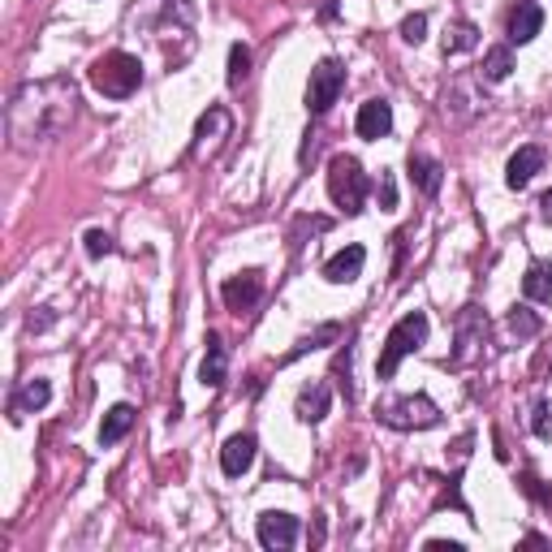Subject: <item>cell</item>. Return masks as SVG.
<instances>
[{"label":"cell","instance_id":"obj_27","mask_svg":"<svg viewBox=\"0 0 552 552\" xmlns=\"http://www.w3.org/2000/svg\"><path fill=\"white\" fill-rule=\"evenodd\" d=\"M246 78H251V48L233 44L229 48V87H242Z\"/></svg>","mask_w":552,"mask_h":552},{"label":"cell","instance_id":"obj_24","mask_svg":"<svg viewBox=\"0 0 552 552\" xmlns=\"http://www.w3.org/2000/svg\"><path fill=\"white\" fill-rule=\"evenodd\" d=\"M341 337V324H320V328H315V333H307V337H298V345H294V350H289L285 358H281V363H294V358H302V354H311V350H320V345L324 341H337Z\"/></svg>","mask_w":552,"mask_h":552},{"label":"cell","instance_id":"obj_19","mask_svg":"<svg viewBox=\"0 0 552 552\" xmlns=\"http://www.w3.org/2000/svg\"><path fill=\"white\" fill-rule=\"evenodd\" d=\"M48 397H52V384L48 380H26L18 393H13V402H9V419L13 423H22L31 410H44L48 406Z\"/></svg>","mask_w":552,"mask_h":552},{"label":"cell","instance_id":"obj_5","mask_svg":"<svg viewBox=\"0 0 552 552\" xmlns=\"http://www.w3.org/2000/svg\"><path fill=\"white\" fill-rule=\"evenodd\" d=\"M328 199H333L345 216H358L367 203V173L354 156H333L328 164Z\"/></svg>","mask_w":552,"mask_h":552},{"label":"cell","instance_id":"obj_22","mask_svg":"<svg viewBox=\"0 0 552 552\" xmlns=\"http://www.w3.org/2000/svg\"><path fill=\"white\" fill-rule=\"evenodd\" d=\"M130 427H134V406L130 402H117L113 410L104 414V423H100V445H117Z\"/></svg>","mask_w":552,"mask_h":552},{"label":"cell","instance_id":"obj_14","mask_svg":"<svg viewBox=\"0 0 552 552\" xmlns=\"http://www.w3.org/2000/svg\"><path fill=\"white\" fill-rule=\"evenodd\" d=\"M354 130H358V138H367V143L384 138V134L393 130V104H389V100H367L363 108H358Z\"/></svg>","mask_w":552,"mask_h":552},{"label":"cell","instance_id":"obj_25","mask_svg":"<svg viewBox=\"0 0 552 552\" xmlns=\"http://www.w3.org/2000/svg\"><path fill=\"white\" fill-rule=\"evenodd\" d=\"M479 74H483V82H505L509 74H514V52H509L505 44L492 48L488 57H483V69H479Z\"/></svg>","mask_w":552,"mask_h":552},{"label":"cell","instance_id":"obj_9","mask_svg":"<svg viewBox=\"0 0 552 552\" xmlns=\"http://www.w3.org/2000/svg\"><path fill=\"white\" fill-rule=\"evenodd\" d=\"M483 333H488V320H483V311L479 307H466L458 315V350L449 354V367L453 371H462L466 363H475V354H479V345H483Z\"/></svg>","mask_w":552,"mask_h":552},{"label":"cell","instance_id":"obj_6","mask_svg":"<svg viewBox=\"0 0 552 552\" xmlns=\"http://www.w3.org/2000/svg\"><path fill=\"white\" fill-rule=\"evenodd\" d=\"M376 419L393 432H427V427L440 423V406L432 397L414 393V397H389L384 406H376Z\"/></svg>","mask_w":552,"mask_h":552},{"label":"cell","instance_id":"obj_12","mask_svg":"<svg viewBox=\"0 0 552 552\" xmlns=\"http://www.w3.org/2000/svg\"><path fill=\"white\" fill-rule=\"evenodd\" d=\"M255 436L251 432H242V436H229L225 440V449H220V471H225L229 479H238V475H246L255 466Z\"/></svg>","mask_w":552,"mask_h":552},{"label":"cell","instance_id":"obj_23","mask_svg":"<svg viewBox=\"0 0 552 552\" xmlns=\"http://www.w3.org/2000/svg\"><path fill=\"white\" fill-rule=\"evenodd\" d=\"M479 48V26L475 22H453L445 31V57H458V52Z\"/></svg>","mask_w":552,"mask_h":552},{"label":"cell","instance_id":"obj_13","mask_svg":"<svg viewBox=\"0 0 552 552\" xmlns=\"http://www.w3.org/2000/svg\"><path fill=\"white\" fill-rule=\"evenodd\" d=\"M544 147H518L514 156H509L505 164V186L509 190H522V186H531V177L544 169Z\"/></svg>","mask_w":552,"mask_h":552},{"label":"cell","instance_id":"obj_3","mask_svg":"<svg viewBox=\"0 0 552 552\" xmlns=\"http://www.w3.org/2000/svg\"><path fill=\"white\" fill-rule=\"evenodd\" d=\"M91 87L104 95V100H126L143 87V61L134 52H104L100 61L91 65Z\"/></svg>","mask_w":552,"mask_h":552},{"label":"cell","instance_id":"obj_34","mask_svg":"<svg viewBox=\"0 0 552 552\" xmlns=\"http://www.w3.org/2000/svg\"><path fill=\"white\" fill-rule=\"evenodd\" d=\"M540 212H544V220H548V225H552V190H548V195L540 199Z\"/></svg>","mask_w":552,"mask_h":552},{"label":"cell","instance_id":"obj_4","mask_svg":"<svg viewBox=\"0 0 552 552\" xmlns=\"http://www.w3.org/2000/svg\"><path fill=\"white\" fill-rule=\"evenodd\" d=\"M423 341H427V315H423V311L402 315V320H397V324L389 328V337H384V350H380L376 376H380V380H393V376H397V367H402V358H410Z\"/></svg>","mask_w":552,"mask_h":552},{"label":"cell","instance_id":"obj_15","mask_svg":"<svg viewBox=\"0 0 552 552\" xmlns=\"http://www.w3.org/2000/svg\"><path fill=\"white\" fill-rule=\"evenodd\" d=\"M199 380L203 389H220V384L229 380V350L225 341L216 333H207V350H203V363H199Z\"/></svg>","mask_w":552,"mask_h":552},{"label":"cell","instance_id":"obj_17","mask_svg":"<svg viewBox=\"0 0 552 552\" xmlns=\"http://www.w3.org/2000/svg\"><path fill=\"white\" fill-rule=\"evenodd\" d=\"M363 264H367V251H363V246H345V251H337V255L324 264V281L350 285V281H358Z\"/></svg>","mask_w":552,"mask_h":552},{"label":"cell","instance_id":"obj_28","mask_svg":"<svg viewBox=\"0 0 552 552\" xmlns=\"http://www.w3.org/2000/svg\"><path fill=\"white\" fill-rule=\"evenodd\" d=\"M509 333L535 337V333H540V315H531L527 307H514V315H509Z\"/></svg>","mask_w":552,"mask_h":552},{"label":"cell","instance_id":"obj_2","mask_svg":"<svg viewBox=\"0 0 552 552\" xmlns=\"http://www.w3.org/2000/svg\"><path fill=\"white\" fill-rule=\"evenodd\" d=\"M126 26L156 39V44H164L169 35L190 39V5L186 0H134L126 13Z\"/></svg>","mask_w":552,"mask_h":552},{"label":"cell","instance_id":"obj_31","mask_svg":"<svg viewBox=\"0 0 552 552\" xmlns=\"http://www.w3.org/2000/svg\"><path fill=\"white\" fill-rule=\"evenodd\" d=\"M87 255H91V259L113 255V238H108L104 229H91V233H87Z\"/></svg>","mask_w":552,"mask_h":552},{"label":"cell","instance_id":"obj_1","mask_svg":"<svg viewBox=\"0 0 552 552\" xmlns=\"http://www.w3.org/2000/svg\"><path fill=\"white\" fill-rule=\"evenodd\" d=\"M78 113V87L65 74L22 82L9 100V138L18 151H31L39 143H52L69 130Z\"/></svg>","mask_w":552,"mask_h":552},{"label":"cell","instance_id":"obj_8","mask_svg":"<svg viewBox=\"0 0 552 552\" xmlns=\"http://www.w3.org/2000/svg\"><path fill=\"white\" fill-rule=\"evenodd\" d=\"M229 130H233L229 108H207V113L199 117V126H195V143H190V156H195V160L220 156V147H225Z\"/></svg>","mask_w":552,"mask_h":552},{"label":"cell","instance_id":"obj_26","mask_svg":"<svg viewBox=\"0 0 552 552\" xmlns=\"http://www.w3.org/2000/svg\"><path fill=\"white\" fill-rule=\"evenodd\" d=\"M333 376H337V389H341L345 402H354V345H345V350L337 354Z\"/></svg>","mask_w":552,"mask_h":552},{"label":"cell","instance_id":"obj_21","mask_svg":"<svg viewBox=\"0 0 552 552\" xmlns=\"http://www.w3.org/2000/svg\"><path fill=\"white\" fill-rule=\"evenodd\" d=\"M522 294H527L531 302H552V264H548V259H531V264H527Z\"/></svg>","mask_w":552,"mask_h":552},{"label":"cell","instance_id":"obj_32","mask_svg":"<svg viewBox=\"0 0 552 552\" xmlns=\"http://www.w3.org/2000/svg\"><path fill=\"white\" fill-rule=\"evenodd\" d=\"M376 195H380V207H384V212H393V207H397V186H393V173H389V169L380 173Z\"/></svg>","mask_w":552,"mask_h":552},{"label":"cell","instance_id":"obj_16","mask_svg":"<svg viewBox=\"0 0 552 552\" xmlns=\"http://www.w3.org/2000/svg\"><path fill=\"white\" fill-rule=\"evenodd\" d=\"M544 31V9L535 0H518V9L509 13V44H531Z\"/></svg>","mask_w":552,"mask_h":552},{"label":"cell","instance_id":"obj_20","mask_svg":"<svg viewBox=\"0 0 552 552\" xmlns=\"http://www.w3.org/2000/svg\"><path fill=\"white\" fill-rule=\"evenodd\" d=\"M410 182L423 190V195H436L440 182H445V169H440V160L423 156V151H410Z\"/></svg>","mask_w":552,"mask_h":552},{"label":"cell","instance_id":"obj_18","mask_svg":"<svg viewBox=\"0 0 552 552\" xmlns=\"http://www.w3.org/2000/svg\"><path fill=\"white\" fill-rule=\"evenodd\" d=\"M328 406H333V389H328L324 380H315L307 384V389L298 393V402H294V414H298V423H320Z\"/></svg>","mask_w":552,"mask_h":552},{"label":"cell","instance_id":"obj_30","mask_svg":"<svg viewBox=\"0 0 552 552\" xmlns=\"http://www.w3.org/2000/svg\"><path fill=\"white\" fill-rule=\"evenodd\" d=\"M402 39H406V44H423V39H427V18H423V13H410V18L402 22Z\"/></svg>","mask_w":552,"mask_h":552},{"label":"cell","instance_id":"obj_10","mask_svg":"<svg viewBox=\"0 0 552 552\" xmlns=\"http://www.w3.org/2000/svg\"><path fill=\"white\" fill-rule=\"evenodd\" d=\"M220 298H225V307L233 315H242V311H251L259 298H264V276H259L255 268H246L238 276H229L225 285H220Z\"/></svg>","mask_w":552,"mask_h":552},{"label":"cell","instance_id":"obj_11","mask_svg":"<svg viewBox=\"0 0 552 552\" xmlns=\"http://www.w3.org/2000/svg\"><path fill=\"white\" fill-rule=\"evenodd\" d=\"M255 535H259V544H264V548L285 552V548H294V544H298V518L281 514V509H268V514H259Z\"/></svg>","mask_w":552,"mask_h":552},{"label":"cell","instance_id":"obj_29","mask_svg":"<svg viewBox=\"0 0 552 552\" xmlns=\"http://www.w3.org/2000/svg\"><path fill=\"white\" fill-rule=\"evenodd\" d=\"M531 432L540 436V440H552V402L544 397L540 406H535V419H531Z\"/></svg>","mask_w":552,"mask_h":552},{"label":"cell","instance_id":"obj_33","mask_svg":"<svg viewBox=\"0 0 552 552\" xmlns=\"http://www.w3.org/2000/svg\"><path fill=\"white\" fill-rule=\"evenodd\" d=\"M427 548H436V552H462V544H449V540H432Z\"/></svg>","mask_w":552,"mask_h":552},{"label":"cell","instance_id":"obj_7","mask_svg":"<svg viewBox=\"0 0 552 552\" xmlns=\"http://www.w3.org/2000/svg\"><path fill=\"white\" fill-rule=\"evenodd\" d=\"M345 91V69L328 57L311 69V82H307V113L311 117H324L328 108L337 104V95Z\"/></svg>","mask_w":552,"mask_h":552}]
</instances>
